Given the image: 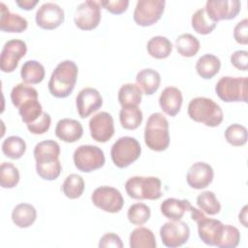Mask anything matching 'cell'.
Returning <instances> with one entry per match:
<instances>
[{
    "label": "cell",
    "mask_w": 248,
    "mask_h": 248,
    "mask_svg": "<svg viewBox=\"0 0 248 248\" xmlns=\"http://www.w3.org/2000/svg\"><path fill=\"white\" fill-rule=\"evenodd\" d=\"M75 167L83 172H90L102 168L105 165V155L103 150L90 144L78 146L73 155Z\"/></svg>",
    "instance_id": "ba28073f"
},
{
    "label": "cell",
    "mask_w": 248,
    "mask_h": 248,
    "mask_svg": "<svg viewBox=\"0 0 248 248\" xmlns=\"http://www.w3.org/2000/svg\"><path fill=\"white\" fill-rule=\"evenodd\" d=\"M198 233L201 240L209 246H218L222 239L225 225L213 218L203 217L198 222Z\"/></svg>",
    "instance_id": "ac0fdd59"
},
{
    "label": "cell",
    "mask_w": 248,
    "mask_h": 248,
    "mask_svg": "<svg viewBox=\"0 0 248 248\" xmlns=\"http://www.w3.org/2000/svg\"><path fill=\"white\" fill-rule=\"evenodd\" d=\"M0 29L3 32L21 33L27 29L28 22L26 18L17 14H12L3 2L0 3Z\"/></svg>",
    "instance_id": "44dd1931"
},
{
    "label": "cell",
    "mask_w": 248,
    "mask_h": 248,
    "mask_svg": "<svg viewBox=\"0 0 248 248\" xmlns=\"http://www.w3.org/2000/svg\"><path fill=\"white\" fill-rule=\"evenodd\" d=\"M32 97H38L37 90L25 83H17L11 91V101L16 108H17L24 100Z\"/></svg>",
    "instance_id": "60d3db41"
},
{
    "label": "cell",
    "mask_w": 248,
    "mask_h": 248,
    "mask_svg": "<svg viewBox=\"0 0 248 248\" xmlns=\"http://www.w3.org/2000/svg\"><path fill=\"white\" fill-rule=\"evenodd\" d=\"M194 206L188 200H178L175 198L166 199L160 206L162 214L170 220H181L185 212H190Z\"/></svg>",
    "instance_id": "603a6c76"
},
{
    "label": "cell",
    "mask_w": 248,
    "mask_h": 248,
    "mask_svg": "<svg viewBox=\"0 0 248 248\" xmlns=\"http://www.w3.org/2000/svg\"><path fill=\"white\" fill-rule=\"evenodd\" d=\"M147 52L150 56L156 59L167 58L172 50L171 42L163 36L152 37L146 46Z\"/></svg>",
    "instance_id": "f1b7e54d"
},
{
    "label": "cell",
    "mask_w": 248,
    "mask_h": 248,
    "mask_svg": "<svg viewBox=\"0 0 248 248\" xmlns=\"http://www.w3.org/2000/svg\"><path fill=\"white\" fill-rule=\"evenodd\" d=\"M248 19L243 18L236 23L233 29V38L234 40L241 45L248 44Z\"/></svg>",
    "instance_id": "f6af8a7d"
},
{
    "label": "cell",
    "mask_w": 248,
    "mask_h": 248,
    "mask_svg": "<svg viewBox=\"0 0 248 248\" xmlns=\"http://www.w3.org/2000/svg\"><path fill=\"white\" fill-rule=\"evenodd\" d=\"M141 153L140 142L133 137H121L112 144L110 157L113 164L120 169L129 167L139 159Z\"/></svg>",
    "instance_id": "8992f818"
},
{
    "label": "cell",
    "mask_w": 248,
    "mask_h": 248,
    "mask_svg": "<svg viewBox=\"0 0 248 248\" xmlns=\"http://www.w3.org/2000/svg\"><path fill=\"white\" fill-rule=\"evenodd\" d=\"M182 101L181 91L174 86L166 87L159 97L161 109L170 116H175L180 111Z\"/></svg>",
    "instance_id": "ffe728a7"
},
{
    "label": "cell",
    "mask_w": 248,
    "mask_h": 248,
    "mask_svg": "<svg viewBox=\"0 0 248 248\" xmlns=\"http://www.w3.org/2000/svg\"><path fill=\"white\" fill-rule=\"evenodd\" d=\"M221 68L220 59L213 54H204L196 62V70L200 77L204 79H210L216 76Z\"/></svg>",
    "instance_id": "484cf974"
},
{
    "label": "cell",
    "mask_w": 248,
    "mask_h": 248,
    "mask_svg": "<svg viewBox=\"0 0 248 248\" xmlns=\"http://www.w3.org/2000/svg\"><path fill=\"white\" fill-rule=\"evenodd\" d=\"M130 247L131 248H155L156 238L151 230L140 227L130 234Z\"/></svg>",
    "instance_id": "f546056e"
},
{
    "label": "cell",
    "mask_w": 248,
    "mask_h": 248,
    "mask_svg": "<svg viewBox=\"0 0 248 248\" xmlns=\"http://www.w3.org/2000/svg\"><path fill=\"white\" fill-rule=\"evenodd\" d=\"M226 140L232 146L244 145L247 141V129L240 124H232L225 131Z\"/></svg>",
    "instance_id": "ab89813d"
},
{
    "label": "cell",
    "mask_w": 248,
    "mask_h": 248,
    "mask_svg": "<svg viewBox=\"0 0 248 248\" xmlns=\"http://www.w3.org/2000/svg\"><path fill=\"white\" fill-rule=\"evenodd\" d=\"M247 208L248 206L247 205H244V207L242 208L241 212L239 213V222H241V224L244 226V227H247Z\"/></svg>",
    "instance_id": "681fc988"
},
{
    "label": "cell",
    "mask_w": 248,
    "mask_h": 248,
    "mask_svg": "<svg viewBox=\"0 0 248 248\" xmlns=\"http://www.w3.org/2000/svg\"><path fill=\"white\" fill-rule=\"evenodd\" d=\"M37 218L36 208L27 202H21L15 206L12 211V220L18 228H29Z\"/></svg>",
    "instance_id": "d4e9b609"
},
{
    "label": "cell",
    "mask_w": 248,
    "mask_h": 248,
    "mask_svg": "<svg viewBox=\"0 0 248 248\" xmlns=\"http://www.w3.org/2000/svg\"><path fill=\"white\" fill-rule=\"evenodd\" d=\"M27 52L26 43L22 40H10L5 43L0 55V69L4 73L14 72L19 60Z\"/></svg>",
    "instance_id": "7c38bea8"
},
{
    "label": "cell",
    "mask_w": 248,
    "mask_h": 248,
    "mask_svg": "<svg viewBox=\"0 0 248 248\" xmlns=\"http://www.w3.org/2000/svg\"><path fill=\"white\" fill-rule=\"evenodd\" d=\"M25 150L26 143L20 137L11 136L2 142V152L10 159H19L25 153Z\"/></svg>",
    "instance_id": "836d02e7"
},
{
    "label": "cell",
    "mask_w": 248,
    "mask_h": 248,
    "mask_svg": "<svg viewBox=\"0 0 248 248\" xmlns=\"http://www.w3.org/2000/svg\"><path fill=\"white\" fill-rule=\"evenodd\" d=\"M197 205L202 211L209 215H215L221 210V204L212 191L201 193L197 197Z\"/></svg>",
    "instance_id": "8d00e7d4"
},
{
    "label": "cell",
    "mask_w": 248,
    "mask_h": 248,
    "mask_svg": "<svg viewBox=\"0 0 248 248\" xmlns=\"http://www.w3.org/2000/svg\"><path fill=\"white\" fill-rule=\"evenodd\" d=\"M101 20V8L97 1L88 0L80 3L75 13L74 21L78 28L81 30L95 29Z\"/></svg>",
    "instance_id": "4fadbf2b"
},
{
    "label": "cell",
    "mask_w": 248,
    "mask_h": 248,
    "mask_svg": "<svg viewBox=\"0 0 248 248\" xmlns=\"http://www.w3.org/2000/svg\"><path fill=\"white\" fill-rule=\"evenodd\" d=\"M21 120L27 125L35 122L44 112L38 97H32L23 101L17 108Z\"/></svg>",
    "instance_id": "83f0119b"
},
{
    "label": "cell",
    "mask_w": 248,
    "mask_h": 248,
    "mask_svg": "<svg viewBox=\"0 0 248 248\" xmlns=\"http://www.w3.org/2000/svg\"><path fill=\"white\" fill-rule=\"evenodd\" d=\"M189 117L208 127L219 126L224 118L220 106L212 99L206 97H196L188 105Z\"/></svg>",
    "instance_id": "3957f363"
},
{
    "label": "cell",
    "mask_w": 248,
    "mask_h": 248,
    "mask_svg": "<svg viewBox=\"0 0 248 248\" xmlns=\"http://www.w3.org/2000/svg\"><path fill=\"white\" fill-rule=\"evenodd\" d=\"M142 92L137 84L125 83L118 91V102L121 107L139 106L141 102Z\"/></svg>",
    "instance_id": "1f68e13d"
},
{
    "label": "cell",
    "mask_w": 248,
    "mask_h": 248,
    "mask_svg": "<svg viewBox=\"0 0 248 248\" xmlns=\"http://www.w3.org/2000/svg\"><path fill=\"white\" fill-rule=\"evenodd\" d=\"M103 105V98L100 92L92 87L81 89L76 98V106L78 115L86 118L91 113L98 110Z\"/></svg>",
    "instance_id": "e0dca14e"
},
{
    "label": "cell",
    "mask_w": 248,
    "mask_h": 248,
    "mask_svg": "<svg viewBox=\"0 0 248 248\" xmlns=\"http://www.w3.org/2000/svg\"><path fill=\"white\" fill-rule=\"evenodd\" d=\"M78 68L72 60L60 62L53 70L47 87L55 98H66L74 90L78 79Z\"/></svg>",
    "instance_id": "7a4b0ae2"
},
{
    "label": "cell",
    "mask_w": 248,
    "mask_h": 248,
    "mask_svg": "<svg viewBox=\"0 0 248 248\" xmlns=\"http://www.w3.org/2000/svg\"><path fill=\"white\" fill-rule=\"evenodd\" d=\"M175 47L180 55L184 57H192L198 53L200 49V42L192 34L185 33L176 38Z\"/></svg>",
    "instance_id": "d6a6232c"
},
{
    "label": "cell",
    "mask_w": 248,
    "mask_h": 248,
    "mask_svg": "<svg viewBox=\"0 0 248 248\" xmlns=\"http://www.w3.org/2000/svg\"><path fill=\"white\" fill-rule=\"evenodd\" d=\"M166 2L164 0H139L137 2L133 18L138 25L150 26L162 16Z\"/></svg>",
    "instance_id": "30bf717a"
},
{
    "label": "cell",
    "mask_w": 248,
    "mask_h": 248,
    "mask_svg": "<svg viewBox=\"0 0 248 248\" xmlns=\"http://www.w3.org/2000/svg\"><path fill=\"white\" fill-rule=\"evenodd\" d=\"M55 135L65 142H75L82 137L83 128L78 120L63 118L56 124Z\"/></svg>",
    "instance_id": "7402d4cb"
},
{
    "label": "cell",
    "mask_w": 248,
    "mask_h": 248,
    "mask_svg": "<svg viewBox=\"0 0 248 248\" xmlns=\"http://www.w3.org/2000/svg\"><path fill=\"white\" fill-rule=\"evenodd\" d=\"M144 141L153 151H164L170 144L169 121L161 112L152 113L144 128Z\"/></svg>",
    "instance_id": "277c9868"
},
{
    "label": "cell",
    "mask_w": 248,
    "mask_h": 248,
    "mask_svg": "<svg viewBox=\"0 0 248 248\" xmlns=\"http://www.w3.org/2000/svg\"><path fill=\"white\" fill-rule=\"evenodd\" d=\"M99 247L101 248H107V247H114V248H122L123 243L121 238L112 232L104 234L99 242Z\"/></svg>",
    "instance_id": "7dc6e473"
},
{
    "label": "cell",
    "mask_w": 248,
    "mask_h": 248,
    "mask_svg": "<svg viewBox=\"0 0 248 248\" xmlns=\"http://www.w3.org/2000/svg\"><path fill=\"white\" fill-rule=\"evenodd\" d=\"M193 29L202 35H206L211 33L216 27L217 23L212 21L210 17L207 16L204 8L199 9L194 13L191 19Z\"/></svg>",
    "instance_id": "d590c367"
},
{
    "label": "cell",
    "mask_w": 248,
    "mask_h": 248,
    "mask_svg": "<svg viewBox=\"0 0 248 248\" xmlns=\"http://www.w3.org/2000/svg\"><path fill=\"white\" fill-rule=\"evenodd\" d=\"M241 3L238 0H207L204 10L212 21L232 19L240 12Z\"/></svg>",
    "instance_id": "5bb4252c"
},
{
    "label": "cell",
    "mask_w": 248,
    "mask_h": 248,
    "mask_svg": "<svg viewBox=\"0 0 248 248\" xmlns=\"http://www.w3.org/2000/svg\"><path fill=\"white\" fill-rule=\"evenodd\" d=\"M246 77H222L215 85L217 96L226 103L247 102Z\"/></svg>",
    "instance_id": "52a82bcc"
},
{
    "label": "cell",
    "mask_w": 248,
    "mask_h": 248,
    "mask_svg": "<svg viewBox=\"0 0 248 248\" xmlns=\"http://www.w3.org/2000/svg\"><path fill=\"white\" fill-rule=\"evenodd\" d=\"M51 118L50 115L46 112H43L42 115L33 123L27 124V129L30 133L34 135H42L45 134L50 127Z\"/></svg>",
    "instance_id": "7bdbcfd3"
},
{
    "label": "cell",
    "mask_w": 248,
    "mask_h": 248,
    "mask_svg": "<svg viewBox=\"0 0 248 248\" xmlns=\"http://www.w3.org/2000/svg\"><path fill=\"white\" fill-rule=\"evenodd\" d=\"M231 63L240 71L248 69V52L246 50H236L231 55Z\"/></svg>",
    "instance_id": "bcb514c9"
},
{
    "label": "cell",
    "mask_w": 248,
    "mask_h": 248,
    "mask_svg": "<svg viewBox=\"0 0 248 248\" xmlns=\"http://www.w3.org/2000/svg\"><path fill=\"white\" fill-rule=\"evenodd\" d=\"M121 126L126 130H135L142 122V112L138 106L122 107L119 112Z\"/></svg>",
    "instance_id": "4dcf8cb0"
},
{
    "label": "cell",
    "mask_w": 248,
    "mask_h": 248,
    "mask_svg": "<svg viewBox=\"0 0 248 248\" xmlns=\"http://www.w3.org/2000/svg\"><path fill=\"white\" fill-rule=\"evenodd\" d=\"M136 81L143 94L152 95L160 86L161 76L157 71L151 68H146L137 74Z\"/></svg>",
    "instance_id": "cb8c5ba5"
},
{
    "label": "cell",
    "mask_w": 248,
    "mask_h": 248,
    "mask_svg": "<svg viewBox=\"0 0 248 248\" xmlns=\"http://www.w3.org/2000/svg\"><path fill=\"white\" fill-rule=\"evenodd\" d=\"M91 201L96 207L108 213L119 212L124 204L120 191L109 186L96 188L91 195Z\"/></svg>",
    "instance_id": "9c48e42d"
},
{
    "label": "cell",
    "mask_w": 248,
    "mask_h": 248,
    "mask_svg": "<svg viewBox=\"0 0 248 248\" xmlns=\"http://www.w3.org/2000/svg\"><path fill=\"white\" fill-rule=\"evenodd\" d=\"M151 215V211L148 205L142 202H137L132 204L127 212V217L130 223L136 226L145 224Z\"/></svg>",
    "instance_id": "f35d334b"
},
{
    "label": "cell",
    "mask_w": 248,
    "mask_h": 248,
    "mask_svg": "<svg viewBox=\"0 0 248 248\" xmlns=\"http://www.w3.org/2000/svg\"><path fill=\"white\" fill-rule=\"evenodd\" d=\"M160 236L166 247H179L188 241L190 228L181 220H170L161 227Z\"/></svg>",
    "instance_id": "8fae6325"
},
{
    "label": "cell",
    "mask_w": 248,
    "mask_h": 248,
    "mask_svg": "<svg viewBox=\"0 0 248 248\" xmlns=\"http://www.w3.org/2000/svg\"><path fill=\"white\" fill-rule=\"evenodd\" d=\"M162 182L156 176H133L125 183L128 196L134 200H158L162 197Z\"/></svg>",
    "instance_id": "5b68a950"
},
{
    "label": "cell",
    "mask_w": 248,
    "mask_h": 248,
    "mask_svg": "<svg viewBox=\"0 0 248 248\" xmlns=\"http://www.w3.org/2000/svg\"><path fill=\"white\" fill-rule=\"evenodd\" d=\"M64 11L56 3H44L36 12L35 20L39 27L52 30L59 27L64 21Z\"/></svg>",
    "instance_id": "9a60e30c"
},
{
    "label": "cell",
    "mask_w": 248,
    "mask_h": 248,
    "mask_svg": "<svg viewBox=\"0 0 248 248\" xmlns=\"http://www.w3.org/2000/svg\"><path fill=\"white\" fill-rule=\"evenodd\" d=\"M19 171L12 163L4 162L0 166V184L2 188L11 189L17 185Z\"/></svg>",
    "instance_id": "74e56055"
},
{
    "label": "cell",
    "mask_w": 248,
    "mask_h": 248,
    "mask_svg": "<svg viewBox=\"0 0 248 248\" xmlns=\"http://www.w3.org/2000/svg\"><path fill=\"white\" fill-rule=\"evenodd\" d=\"M36 171L45 180H54L61 172L62 166L59 161L60 145L55 140H43L34 148Z\"/></svg>",
    "instance_id": "6da1fadb"
},
{
    "label": "cell",
    "mask_w": 248,
    "mask_h": 248,
    "mask_svg": "<svg viewBox=\"0 0 248 248\" xmlns=\"http://www.w3.org/2000/svg\"><path fill=\"white\" fill-rule=\"evenodd\" d=\"M45 68L36 60H28L23 63L20 70L21 79L26 84H38L45 78Z\"/></svg>",
    "instance_id": "4316f807"
},
{
    "label": "cell",
    "mask_w": 248,
    "mask_h": 248,
    "mask_svg": "<svg viewBox=\"0 0 248 248\" xmlns=\"http://www.w3.org/2000/svg\"><path fill=\"white\" fill-rule=\"evenodd\" d=\"M89 129L92 139L98 142L109 140L114 134L112 116L107 111H101L93 115L89 120Z\"/></svg>",
    "instance_id": "2e32d148"
},
{
    "label": "cell",
    "mask_w": 248,
    "mask_h": 248,
    "mask_svg": "<svg viewBox=\"0 0 248 248\" xmlns=\"http://www.w3.org/2000/svg\"><path fill=\"white\" fill-rule=\"evenodd\" d=\"M99 4L109 13L114 15H119L127 11L129 6V1L128 0H115V1L104 0V1H100Z\"/></svg>",
    "instance_id": "ee69618b"
},
{
    "label": "cell",
    "mask_w": 248,
    "mask_h": 248,
    "mask_svg": "<svg viewBox=\"0 0 248 248\" xmlns=\"http://www.w3.org/2000/svg\"><path fill=\"white\" fill-rule=\"evenodd\" d=\"M240 241L239 231L231 225H225L224 232L221 241L219 242V248H234L238 245Z\"/></svg>",
    "instance_id": "b9f144b4"
},
{
    "label": "cell",
    "mask_w": 248,
    "mask_h": 248,
    "mask_svg": "<svg viewBox=\"0 0 248 248\" xmlns=\"http://www.w3.org/2000/svg\"><path fill=\"white\" fill-rule=\"evenodd\" d=\"M214 171L210 165L204 162L194 163L188 170L186 180L191 188L201 190L206 188L213 180Z\"/></svg>",
    "instance_id": "d6986e66"
},
{
    "label": "cell",
    "mask_w": 248,
    "mask_h": 248,
    "mask_svg": "<svg viewBox=\"0 0 248 248\" xmlns=\"http://www.w3.org/2000/svg\"><path fill=\"white\" fill-rule=\"evenodd\" d=\"M16 4L22 10L30 11L38 4V0H16Z\"/></svg>",
    "instance_id": "c3c4849f"
},
{
    "label": "cell",
    "mask_w": 248,
    "mask_h": 248,
    "mask_svg": "<svg viewBox=\"0 0 248 248\" xmlns=\"http://www.w3.org/2000/svg\"><path fill=\"white\" fill-rule=\"evenodd\" d=\"M62 191L64 195L71 200L79 198L84 191L83 178L77 173L69 174L63 182Z\"/></svg>",
    "instance_id": "e575fe53"
}]
</instances>
